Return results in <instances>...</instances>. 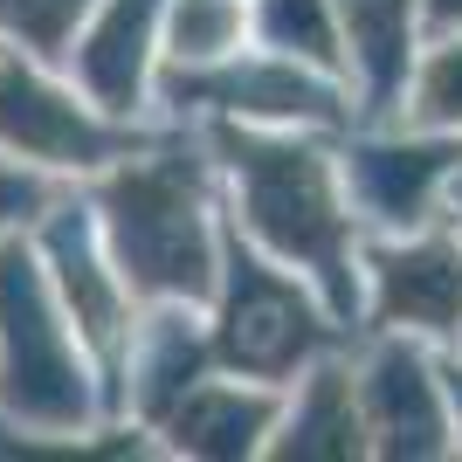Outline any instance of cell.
Listing matches in <instances>:
<instances>
[{
	"label": "cell",
	"mask_w": 462,
	"mask_h": 462,
	"mask_svg": "<svg viewBox=\"0 0 462 462\" xmlns=\"http://www.w3.org/2000/svg\"><path fill=\"white\" fill-rule=\"evenodd\" d=\"M208 152L221 166L228 228L249 235L283 270H297L331 304L338 325L359 331V318H366V283H359L366 228L352 214L346 173H338V152L325 145V132L208 117Z\"/></svg>",
	"instance_id": "6da1fadb"
},
{
	"label": "cell",
	"mask_w": 462,
	"mask_h": 462,
	"mask_svg": "<svg viewBox=\"0 0 462 462\" xmlns=\"http://www.w3.org/2000/svg\"><path fill=\"white\" fill-rule=\"evenodd\" d=\"M104 249L138 290V304H208L221 283V166L187 132L152 138L83 180Z\"/></svg>",
	"instance_id": "7a4b0ae2"
},
{
	"label": "cell",
	"mask_w": 462,
	"mask_h": 462,
	"mask_svg": "<svg viewBox=\"0 0 462 462\" xmlns=\"http://www.w3.org/2000/svg\"><path fill=\"white\" fill-rule=\"evenodd\" d=\"M0 421L21 442L62 448L90 442L117 421L104 366L69 325L28 228L0 242Z\"/></svg>",
	"instance_id": "3957f363"
},
{
	"label": "cell",
	"mask_w": 462,
	"mask_h": 462,
	"mask_svg": "<svg viewBox=\"0 0 462 462\" xmlns=\"http://www.w3.org/2000/svg\"><path fill=\"white\" fill-rule=\"evenodd\" d=\"M208 338L221 373L290 386L304 366H318L325 352L346 346L352 331L331 318V304L297 270H283L249 235L228 228L221 235V283L208 297Z\"/></svg>",
	"instance_id": "277c9868"
},
{
	"label": "cell",
	"mask_w": 462,
	"mask_h": 462,
	"mask_svg": "<svg viewBox=\"0 0 462 462\" xmlns=\"http://www.w3.org/2000/svg\"><path fill=\"white\" fill-rule=\"evenodd\" d=\"M138 145H152V132L97 111L62 62H42L14 42L0 49V152L7 159L49 180H90Z\"/></svg>",
	"instance_id": "5b68a950"
},
{
	"label": "cell",
	"mask_w": 462,
	"mask_h": 462,
	"mask_svg": "<svg viewBox=\"0 0 462 462\" xmlns=\"http://www.w3.org/2000/svg\"><path fill=\"white\" fill-rule=\"evenodd\" d=\"M366 318L359 331H401L421 346H462V228L448 214L359 242Z\"/></svg>",
	"instance_id": "8992f818"
},
{
	"label": "cell",
	"mask_w": 462,
	"mask_h": 462,
	"mask_svg": "<svg viewBox=\"0 0 462 462\" xmlns=\"http://www.w3.org/2000/svg\"><path fill=\"white\" fill-rule=\"evenodd\" d=\"M352 386H359V414H366V456H393V462L456 456L442 346L373 331V346L352 359Z\"/></svg>",
	"instance_id": "52a82bcc"
},
{
	"label": "cell",
	"mask_w": 462,
	"mask_h": 462,
	"mask_svg": "<svg viewBox=\"0 0 462 462\" xmlns=\"http://www.w3.org/2000/svg\"><path fill=\"white\" fill-rule=\"evenodd\" d=\"M456 166H462V138L401 132V125H386V117H380V132L346 138V152H338L352 214H359L366 235H393V228L435 221Z\"/></svg>",
	"instance_id": "ba28073f"
},
{
	"label": "cell",
	"mask_w": 462,
	"mask_h": 462,
	"mask_svg": "<svg viewBox=\"0 0 462 462\" xmlns=\"http://www.w3.org/2000/svg\"><path fill=\"white\" fill-rule=\"evenodd\" d=\"M159 21L166 0H97L83 14L77 42L62 49V69L97 111L138 125L159 104Z\"/></svg>",
	"instance_id": "9c48e42d"
},
{
	"label": "cell",
	"mask_w": 462,
	"mask_h": 462,
	"mask_svg": "<svg viewBox=\"0 0 462 462\" xmlns=\"http://www.w3.org/2000/svg\"><path fill=\"white\" fill-rule=\"evenodd\" d=\"M276 414H283V386H263V380H242V373L214 366L208 380H193L180 393L173 414L152 435H166L159 448H173V456H208V462L270 456Z\"/></svg>",
	"instance_id": "30bf717a"
},
{
	"label": "cell",
	"mask_w": 462,
	"mask_h": 462,
	"mask_svg": "<svg viewBox=\"0 0 462 462\" xmlns=\"http://www.w3.org/2000/svg\"><path fill=\"white\" fill-rule=\"evenodd\" d=\"M270 456H304V462H346L366 456V414H359V386L338 352L304 366L283 386V414H276Z\"/></svg>",
	"instance_id": "8fae6325"
},
{
	"label": "cell",
	"mask_w": 462,
	"mask_h": 462,
	"mask_svg": "<svg viewBox=\"0 0 462 462\" xmlns=\"http://www.w3.org/2000/svg\"><path fill=\"white\" fill-rule=\"evenodd\" d=\"M338 35L352 56V97L359 117H386L407 90V69L421 56V0H331Z\"/></svg>",
	"instance_id": "7c38bea8"
},
{
	"label": "cell",
	"mask_w": 462,
	"mask_h": 462,
	"mask_svg": "<svg viewBox=\"0 0 462 462\" xmlns=\"http://www.w3.org/2000/svg\"><path fill=\"white\" fill-rule=\"evenodd\" d=\"M249 42L352 83V56H346V35H338L331 0H249Z\"/></svg>",
	"instance_id": "4fadbf2b"
},
{
	"label": "cell",
	"mask_w": 462,
	"mask_h": 462,
	"mask_svg": "<svg viewBox=\"0 0 462 462\" xmlns=\"http://www.w3.org/2000/svg\"><path fill=\"white\" fill-rule=\"evenodd\" d=\"M249 49V0H166L159 69H214Z\"/></svg>",
	"instance_id": "5bb4252c"
},
{
	"label": "cell",
	"mask_w": 462,
	"mask_h": 462,
	"mask_svg": "<svg viewBox=\"0 0 462 462\" xmlns=\"http://www.w3.org/2000/svg\"><path fill=\"white\" fill-rule=\"evenodd\" d=\"M386 125L428 132V138H462V28L421 42V56L407 69V90L386 111Z\"/></svg>",
	"instance_id": "9a60e30c"
},
{
	"label": "cell",
	"mask_w": 462,
	"mask_h": 462,
	"mask_svg": "<svg viewBox=\"0 0 462 462\" xmlns=\"http://www.w3.org/2000/svg\"><path fill=\"white\" fill-rule=\"evenodd\" d=\"M90 7L97 0H0V28H7L14 49H28L42 62H62V49L77 42Z\"/></svg>",
	"instance_id": "2e32d148"
},
{
	"label": "cell",
	"mask_w": 462,
	"mask_h": 462,
	"mask_svg": "<svg viewBox=\"0 0 462 462\" xmlns=\"http://www.w3.org/2000/svg\"><path fill=\"white\" fill-rule=\"evenodd\" d=\"M56 193H62V180H49V173H35V166H21V159L0 152V242L21 235V228H35L42 214L56 208Z\"/></svg>",
	"instance_id": "e0dca14e"
},
{
	"label": "cell",
	"mask_w": 462,
	"mask_h": 462,
	"mask_svg": "<svg viewBox=\"0 0 462 462\" xmlns=\"http://www.w3.org/2000/svg\"><path fill=\"white\" fill-rule=\"evenodd\" d=\"M462 28V0H421V35H456Z\"/></svg>",
	"instance_id": "ac0fdd59"
},
{
	"label": "cell",
	"mask_w": 462,
	"mask_h": 462,
	"mask_svg": "<svg viewBox=\"0 0 462 462\" xmlns=\"http://www.w3.org/2000/svg\"><path fill=\"white\" fill-rule=\"evenodd\" d=\"M442 373H448V407H456V456H462V352H448Z\"/></svg>",
	"instance_id": "d6986e66"
},
{
	"label": "cell",
	"mask_w": 462,
	"mask_h": 462,
	"mask_svg": "<svg viewBox=\"0 0 462 462\" xmlns=\"http://www.w3.org/2000/svg\"><path fill=\"white\" fill-rule=\"evenodd\" d=\"M442 214H448V221H456V228H462V166H456V173H448V193H442Z\"/></svg>",
	"instance_id": "ffe728a7"
},
{
	"label": "cell",
	"mask_w": 462,
	"mask_h": 462,
	"mask_svg": "<svg viewBox=\"0 0 462 462\" xmlns=\"http://www.w3.org/2000/svg\"><path fill=\"white\" fill-rule=\"evenodd\" d=\"M0 49H7V28H0Z\"/></svg>",
	"instance_id": "44dd1931"
},
{
	"label": "cell",
	"mask_w": 462,
	"mask_h": 462,
	"mask_svg": "<svg viewBox=\"0 0 462 462\" xmlns=\"http://www.w3.org/2000/svg\"><path fill=\"white\" fill-rule=\"evenodd\" d=\"M456 352H462V346H456Z\"/></svg>",
	"instance_id": "7402d4cb"
}]
</instances>
